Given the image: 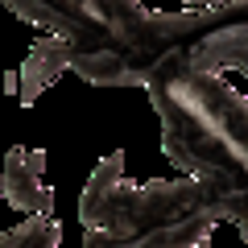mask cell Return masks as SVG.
Returning a JSON list of instances; mask_svg holds the SVG:
<instances>
[{
  "label": "cell",
  "instance_id": "cell-6",
  "mask_svg": "<svg viewBox=\"0 0 248 248\" xmlns=\"http://www.w3.org/2000/svg\"><path fill=\"white\" fill-rule=\"evenodd\" d=\"M58 244H62L58 215H33L29 223L0 236V248H58Z\"/></svg>",
  "mask_w": 248,
  "mask_h": 248
},
{
  "label": "cell",
  "instance_id": "cell-4",
  "mask_svg": "<svg viewBox=\"0 0 248 248\" xmlns=\"http://www.w3.org/2000/svg\"><path fill=\"white\" fill-rule=\"evenodd\" d=\"M46 170V153L42 149H21L13 145L4 157V178H0V195L9 199L13 207L33 215H54V190L42 182Z\"/></svg>",
  "mask_w": 248,
  "mask_h": 248
},
{
  "label": "cell",
  "instance_id": "cell-9",
  "mask_svg": "<svg viewBox=\"0 0 248 248\" xmlns=\"http://www.w3.org/2000/svg\"><path fill=\"white\" fill-rule=\"evenodd\" d=\"M182 4H190V0H182Z\"/></svg>",
  "mask_w": 248,
  "mask_h": 248
},
{
  "label": "cell",
  "instance_id": "cell-5",
  "mask_svg": "<svg viewBox=\"0 0 248 248\" xmlns=\"http://www.w3.org/2000/svg\"><path fill=\"white\" fill-rule=\"evenodd\" d=\"M71 58H75L71 37H62V33L37 37V42L29 46L25 62H21V71H17V79H21V87H17L21 91V104H33V99L42 95L62 71H71Z\"/></svg>",
  "mask_w": 248,
  "mask_h": 248
},
{
  "label": "cell",
  "instance_id": "cell-3",
  "mask_svg": "<svg viewBox=\"0 0 248 248\" xmlns=\"http://www.w3.org/2000/svg\"><path fill=\"white\" fill-rule=\"evenodd\" d=\"M83 248H203L219 223L195 174L178 182H128L124 157L108 153L79 199Z\"/></svg>",
  "mask_w": 248,
  "mask_h": 248
},
{
  "label": "cell",
  "instance_id": "cell-2",
  "mask_svg": "<svg viewBox=\"0 0 248 248\" xmlns=\"http://www.w3.org/2000/svg\"><path fill=\"white\" fill-rule=\"evenodd\" d=\"M161 116V149L207 186L223 223L248 244V95L211 71H161L145 87Z\"/></svg>",
  "mask_w": 248,
  "mask_h": 248
},
{
  "label": "cell",
  "instance_id": "cell-8",
  "mask_svg": "<svg viewBox=\"0 0 248 248\" xmlns=\"http://www.w3.org/2000/svg\"><path fill=\"white\" fill-rule=\"evenodd\" d=\"M203 248H215V244H203Z\"/></svg>",
  "mask_w": 248,
  "mask_h": 248
},
{
  "label": "cell",
  "instance_id": "cell-7",
  "mask_svg": "<svg viewBox=\"0 0 248 248\" xmlns=\"http://www.w3.org/2000/svg\"><path fill=\"white\" fill-rule=\"evenodd\" d=\"M215 4H236V0H190L186 9H215Z\"/></svg>",
  "mask_w": 248,
  "mask_h": 248
},
{
  "label": "cell",
  "instance_id": "cell-1",
  "mask_svg": "<svg viewBox=\"0 0 248 248\" xmlns=\"http://www.w3.org/2000/svg\"><path fill=\"white\" fill-rule=\"evenodd\" d=\"M21 21L71 37V71L95 87H149L161 71L248 75V0L157 13L137 0H4Z\"/></svg>",
  "mask_w": 248,
  "mask_h": 248
}]
</instances>
